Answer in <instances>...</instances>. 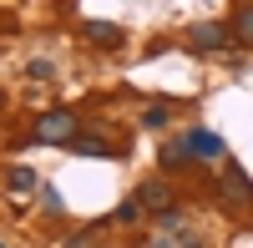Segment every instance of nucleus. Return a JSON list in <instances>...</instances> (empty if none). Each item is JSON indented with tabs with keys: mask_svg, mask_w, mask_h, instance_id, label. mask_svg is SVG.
<instances>
[{
	"mask_svg": "<svg viewBox=\"0 0 253 248\" xmlns=\"http://www.w3.org/2000/svg\"><path fill=\"white\" fill-rule=\"evenodd\" d=\"M76 137V117L71 112H46V117H41L36 122V132H31V142H71Z\"/></svg>",
	"mask_w": 253,
	"mask_h": 248,
	"instance_id": "1",
	"label": "nucleus"
},
{
	"mask_svg": "<svg viewBox=\"0 0 253 248\" xmlns=\"http://www.w3.org/2000/svg\"><path fill=\"white\" fill-rule=\"evenodd\" d=\"M228 41H233V26H223V20H198L187 31V46L193 51H223Z\"/></svg>",
	"mask_w": 253,
	"mask_h": 248,
	"instance_id": "2",
	"label": "nucleus"
},
{
	"mask_svg": "<svg viewBox=\"0 0 253 248\" xmlns=\"http://www.w3.org/2000/svg\"><path fill=\"white\" fill-rule=\"evenodd\" d=\"M187 147H193V157H208V162H223L228 157V147H223V137H213V132H187Z\"/></svg>",
	"mask_w": 253,
	"mask_h": 248,
	"instance_id": "3",
	"label": "nucleus"
},
{
	"mask_svg": "<svg viewBox=\"0 0 253 248\" xmlns=\"http://www.w3.org/2000/svg\"><path fill=\"white\" fill-rule=\"evenodd\" d=\"M223 193H228V198H238V203H248V198H253V182L243 177V167H233V162L223 167Z\"/></svg>",
	"mask_w": 253,
	"mask_h": 248,
	"instance_id": "4",
	"label": "nucleus"
},
{
	"mask_svg": "<svg viewBox=\"0 0 253 248\" xmlns=\"http://www.w3.org/2000/svg\"><path fill=\"white\" fill-rule=\"evenodd\" d=\"M137 198H142V208H177V203H172V193H167V182H142V188H137Z\"/></svg>",
	"mask_w": 253,
	"mask_h": 248,
	"instance_id": "5",
	"label": "nucleus"
},
{
	"mask_svg": "<svg viewBox=\"0 0 253 248\" xmlns=\"http://www.w3.org/2000/svg\"><path fill=\"white\" fill-rule=\"evenodd\" d=\"M86 41H96L101 51H117V46H122V31L107 26V20H86Z\"/></svg>",
	"mask_w": 253,
	"mask_h": 248,
	"instance_id": "6",
	"label": "nucleus"
},
{
	"mask_svg": "<svg viewBox=\"0 0 253 248\" xmlns=\"http://www.w3.org/2000/svg\"><path fill=\"white\" fill-rule=\"evenodd\" d=\"M66 147L86 152V157H112V142H107V137H81V132H76V137L66 142Z\"/></svg>",
	"mask_w": 253,
	"mask_h": 248,
	"instance_id": "7",
	"label": "nucleus"
},
{
	"mask_svg": "<svg viewBox=\"0 0 253 248\" xmlns=\"http://www.w3.org/2000/svg\"><path fill=\"white\" fill-rule=\"evenodd\" d=\"M233 41L238 46H253V0L238 5V20H233Z\"/></svg>",
	"mask_w": 253,
	"mask_h": 248,
	"instance_id": "8",
	"label": "nucleus"
},
{
	"mask_svg": "<svg viewBox=\"0 0 253 248\" xmlns=\"http://www.w3.org/2000/svg\"><path fill=\"white\" fill-rule=\"evenodd\" d=\"M187 157H193V147H187V137H182V142H167V147H162V167H172V172H177V167H182Z\"/></svg>",
	"mask_w": 253,
	"mask_h": 248,
	"instance_id": "9",
	"label": "nucleus"
},
{
	"mask_svg": "<svg viewBox=\"0 0 253 248\" xmlns=\"http://www.w3.org/2000/svg\"><path fill=\"white\" fill-rule=\"evenodd\" d=\"M5 182H10V193H36V172L31 167H10Z\"/></svg>",
	"mask_w": 253,
	"mask_h": 248,
	"instance_id": "10",
	"label": "nucleus"
},
{
	"mask_svg": "<svg viewBox=\"0 0 253 248\" xmlns=\"http://www.w3.org/2000/svg\"><path fill=\"white\" fill-rule=\"evenodd\" d=\"M112 218H117V223H132V218H142V198H126V203H122V208H117Z\"/></svg>",
	"mask_w": 253,
	"mask_h": 248,
	"instance_id": "11",
	"label": "nucleus"
},
{
	"mask_svg": "<svg viewBox=\"0 0 253 248\" xmlns=\"http://www.w3.org/2000/svg\"><path fill=\"white\" fill-rule=\"evenodd\" d=\"M142 127H167V107H147L142 112Z\"/></svg>",
	"mask_w": 253,
	"mask_h": 248,
	"instance_id": "12",
	"label": "nucleus"
},
{
	"mask_svg": "<svg viewBox=\"0 0 253 248\" xmlns=\"http://www.w3.org/2000/svg\"><path fill=\"white\" fill-rule=\"evenodd\" d=\"M41 203H46V213H66V203H61L56 188H41Z\"/></svg>",
	"mask_w": 253,
	"mask_h": 248,
	"instance_id": "13",
	"label": "nucleus"
},
{
	"mask_svg": "<svg viewBox=\"0 0 253 248\" xmlns=\"http://www.w3.org/2000/svg\"><path fill=\"white\" fill-rule=\"evenodd\" d=\"M66 248H101V238H96V233H76Z\"/></svg>",
	"mask_w": 253,
	"mask_h": 248,
	"instance_id": "14",
	"label": "nucleus"
},
{
	"mask_svg": "<svg viewBox=\"0 0 253 248\" xmlns=\"http://www.w3.org/2000/svg\"><path fill=\"white\" fill-rule=\"evenodd\" d=\"M182 248H203V243H198V238H187V243H182Z\"/></svg>",
	"mask_w": 253,
	"mask_h": 248,
	"instance_id": "15",
	"label": "nucleus"
},
{
	"mask_svg": "<svg viewBox=\"0 0 253 248\" xmlns=\"http://www.w3.org/2000/svg\"><path fill=\"white\" fill-rule=\"evenodd\" d=\"M0 248H5V243H0Z\"/></svg>",
	"mask_w": 253,
	"mask_h": 248,
	"instance_id": "16",
	"label": "nucleus"
}]
</instances>
